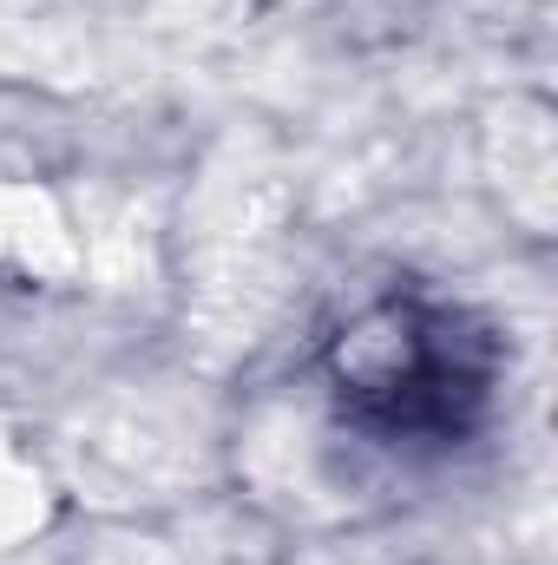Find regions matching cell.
Listing matches in <instances>:
<instances>
[{
    "mask_svg": "<svg viewBox=\"0 0 558 565\" xmlns=\"http://www.w3.org/2000/svg\"><path fill=\"white\" fill-rule=\"evenodd\" d=\"M500 388V342L440 296H382L329 342L335 415L375 447H460Z\"/></svg>",
    "mask_w": 558,
    "mask_h": 565,
    "instance_id": "obj_1",
    "label": "cell"
}]
</instances>
